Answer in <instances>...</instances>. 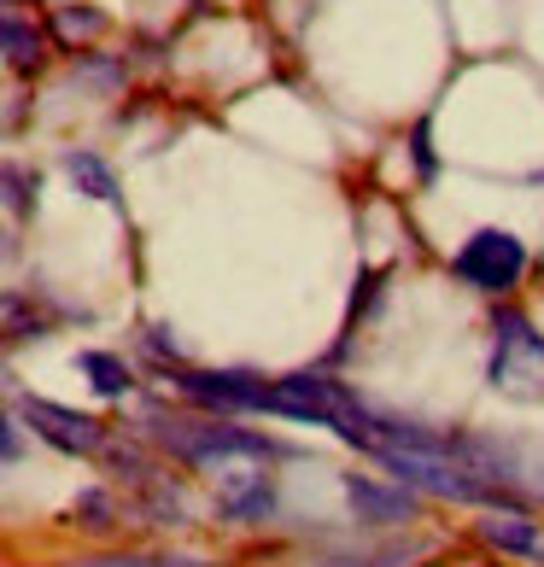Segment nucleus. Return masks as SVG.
I'll use <instances>...</instances> for the list:
<instances>
[{
	"instance_id": "9d476101",
	"label": "nucleus",
	"mask_w": 544,
	"mask_h": 567,
	"mask_svg": "<svg viewBox=\"0 0 544 567\" xmlns=\"http://www.w3.org/2000/svg\"><path fill=\"white\" fill-rule=\"evenodd\" d=\"M65 176H71L89 199H100V205H123L117 176H112V164L100 158V153H65Z\"/></svg>"
},
{
	"instance_id": "4468645a",
	"label": "nucleus",
	"mask_w": 544,
	"mask_h": 567,
	"mask_svg": "<svg viewBox=\"0 0 544 567\" xmlns=\"http://www.w3.org/2000/svg\"><path fill=\"white\" fill-rule=\"evenodd\" d=\"M71 567H205V561H176V556H94Z\"/></svg>"
},
{
	"instance_id": "2eb2a0df",
	"label": "nucleus",
	"mask_w": 544,
	"mask_h": 567,
	"mask_svg": "<svg viewBox=\"0 0 544 567\" xmlns=\"http://www.w3.org/2000/svg\"><path fill=\"white\" fill-rule=\"evenodd\" d=\"M76 515H89L82 527H94V533H106V527H112V503L100 497V492H82V497H76Z\"/></svg>"
},
{
	"instance_id": "ddd939ff",
	"label": "nucleus",
	"mask_w": 544,
	"mask_h": 567,
	"mask_svg": "<svg viewBox=\"0 0 544 567\" xmlns=\"http://www.w3.org/2000/svg\"><path fill=\"white\" fill-rule=\"evenodd\" d=\"M410 153H415V176H422V182H433L439 158H433V123H428V117L410 130Z\"/></svg>"
},
{
	"instance_id": "423d86ee",
	"label": "nucleus",
	"mask_w": 544,
	"mask_h": 567,
	"mask_svg": "<svg viewBox=\"0 0 544 567\" xmlns=\"http://www.w3.org/2000/svg\"><path fill=\"white\" fill-rule=\"evenodd\" d=\"M18 410H24V422L65 456H94L100 445H106V427H100L94 415L71 410V404H53V398H18Z\"/></svg>"
},
{
	"instance_id": "dca6fc26",
	"label": "nucleus",
	"mask_w": 544,
	"mask_h": 567,
	"mask_svg": "<svg viewBox=\"0 0 544 567\" xmlns=\"http://www.w3.org/2000/svg\"><path fill=\"white\" fill-rule=\"evenodd\" d=\"M100 24H106L100 12H71V7H59V30H65V35H100Z\"/></svg>"
},
{
	"instance_id": "1a4fd4ad",
	"label": "nucleus",
	"mask_w": 544,
	"mask_h": 567,
	"mask_svg": "<svg viewBox=\"0 0 544 567\" xmlns=\"http://www.w3.org/2000/svg\"><path fill=\"white\" fill-rule=\"evenodd\" d=\"M480 538H486L497 556H527V561H544V533L533 527L527 515H515V509L486 515V520H480Z\"/></svg>"
},
{
	"instance_id": "7ed1b4c3",
	"label": "nucleus",
	"mask_w": 544,
	"mask_h": 567,
	"mask_svg": "<svg viewBox=\"0 0 544 567\" xmlns=\"http://www.w3.org/2000/svg\"><path fill=\"white\" fill-rule=\"evenodd\" d=\"M486 381H492V392L527 398V404L544 398V333H533V322L521 310H497Z\"/></svg>"
},
{
	"instance_id": "39448f33",
	"label": "nucleus",
	"mask_w": 544,
	"mask_h": 567,
	"mask_svg": "<svg viewBox=\"0 0 544 567\" xmlns=\"http://www.w3.org/2000/svg\"><path fill=\"white\" fill-rule=\"evenodd\" d=\"M171 381L187 404L212 415H269V381H258L246 369H176Z\"/></svg>"
},
{
	"instance_id": "a211bd4d",
	"label": "nucleus",
	"mask_w": 544,
	"mask_h": 567,
	"mask_svg": "<svg viewBox=\"0 0 544 567\" xmlns=\"http://www.w3.org/2000/svg\"><path fill=\"white\" fill-rule=\"evenodd\" d=\"M7 187H12V212H24V176L7 171Z\"/></svg>"
},
{
	"instance_id": "9b49d317",
	"label": "nucleus",
	"mask_w": 544,
	"mask_h": 567,
	"mask_svg": "<svg viewBox=\"0 0 544 567\" xmlns=\"http://www.w3.org/2000/svg\"><path fill=\"white\" fill-rule=\"evenodd\" d=\"M76 369L89 374V386H94L100 398H130V392H135V374L123 369V357H112V351H82Z\"/></svg>"
},
{
	"instance_id": "0eeeda50",
	"label": "nucleus",
	"mask_w": 544,
	"mask_h": 567,
	"mask_svg": "<svg viewBox=\"0 0 544 567\" xmlns=\"http://www.w3.org/2000/svg\"><path fill=\"white\" fill-rule=\"evenodd\" d=\"M217 480V509L228 520H269L276 515V480H269V462H228L212 474Z\"/></svg>"
},
{
	"instance_id": "20e7f679",
	"label": "nucleus",
	"mask_w": 544,
	"mask_h": 567,
	"mask_svg": "<svg viewBox=\"0 0 544 567\" xmlns=\"http://www.w3.org/2000/svg\"><path fill=\"white\" fill-rule=\"evenodd\" d=\"M451 276L474 292H486V299H504V292H515L521 276H527V240L510 235V228H474V235L456 246Z\"/></svg>"
},
{
	"instance_id": "f257e3e1",
	"label": "nucleus",
	"mask_w": 544,
	"mask_h": 567,
	"mask_svg": "<svg viewBox=\"0 0 544 567\" xmlns=\"http://www.w3.org/2000/svg\"><path fill=\"white\" fill-rule=\"evenodd\" d=\"M153 439L171 456H182V462H194V468H205V474H217V468H228V462H276V456H287L276 439H264V433H253V427H235V422H187V415H153Z\"/></svg>"
},
{
	"instance_id": "6e6552de",
	"label": "nucleus",
	"mask_w": 544,
	"mask_h": 567,
	"mask_svg": "<svg viewBox=\"0 0 544 567\" xmlns=\"http://www.w3.org/2000/svg\"><path fill=\"white\" fill-rule=\"evenodd\" d=\"M346 497H351V509H358V520H369V527H410L415 509H422V492H410V486H374V480L363 474H346L340 480Z\"/></svg>"
},
{
	"instance_id": "f03ea898",
	"label": "nucleus",
	"mask_w": 544,
	"mask_h": 567,
	"mask_svg": "<svg viewBox=\"0 0 544 567\" xmlns=\"http://www.w3.org/2000/svg\"><path fill=\"white\" fill-rule=\"evenodd\" d=\"M381 468L399 480V486L410 492H422V497H451V503H486V509H504V492L486 486L480 474H469L456 456L445 451H410V445H381V451H369Z\"/></svg>"
},
{
	"instance_id": "f3484780",
	"label": "nucleus",
	"mask_w": 544,
	"mask_h": 567,
	"mask_svg": "<svg viewBox=\"0 0 544 567\" xmlns=\"http://www.w3.org/2000/svg\"><path fill=\"white\" fill-rule=\"evenodd\" d=\"M164 333H171V328H153V333H146V351H153L158 363H164V357L176 363V357H182V346H176V340H164Z\"/></svg>"
},
{
	"instance_id": "6ab92c4d",
	"label": "nucleus",
	"mask_w": 544,
	"mask_h": 567,
	"mask_svg": "<svg viewBox=\"0 0 544 567\" xmlns=\"http://www.w3.org/2000/svg\"><path fill=\"white\" fill-rule=\"evenodd\" d=\"M7 462H18V422L7 415Z\"/></svg>"
},
{
	"instance_id": "f8f14e48",
	"label": "nucleus",
	"mask_w": 544,
	"mask_h": 567,
	"mask_svg": "<svg viewBox=\"0 0 544 567\" xmlns=\"http://www.w3.org/2000/svg\"><path fill=\"white\" fill-rule=\"evenodd\" d=\"M0 41H7V65H12V71H35V65H41V30L30 24V18L7 12V24H0Z\"/></svg>"
}]
</instances>
